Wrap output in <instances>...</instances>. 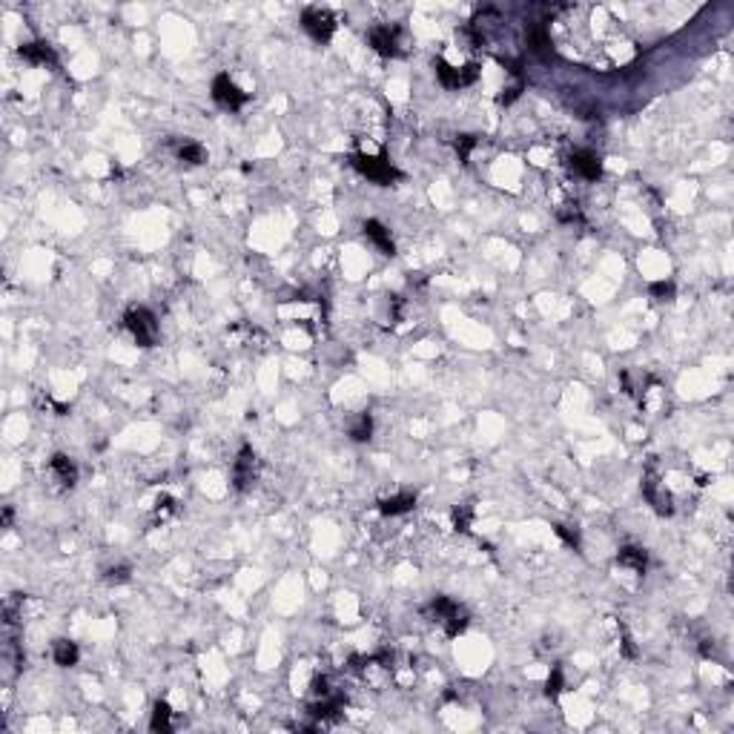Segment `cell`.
<instances>
[{
    "label": "cell",
    "mask_w": 734,
    "mask_h": 734,
    "mask_svg": "<svg viewBox=\"0 0 734 734\" xmlns=\"http://www.w3.org/2000/svg\"><path fill=\"white\" fill-rule=\"evenodd\" d=\"M350 164H353L367 181H373V184H379V187H390L393 181H402V178H405L385 155H364V153H356V155L350 158Z\"/></svg>",
    "instance_id": "1"
},
{
    "label": "cell",
    "mask_w": 734,
    "mask_h": 734,
    "mask_svg": "<svg viewBox=\"0 0 734 734\" xmlns=\"http://www.w3.org/2000/svg\"><path fill=\"white\" fill-rule=\"evenodd\" d=\"M124 327L132 333L138 347H153L158 341V322L146 307H129L124 316Z\"/></svg>",
    "instance_id": "2"
},
{
    "label": "cell",
    "mask_w": 734,
    "mask_h": 734,
    "mask_svg": "<svg viewBox=\"0 0 734 734\" xmlns=\"http://www.w3.org/2000/svg\"><path fill=\"white\" fill-rule=\"evenodd\" d=\"M433 69H436V78L442 81V87H448V89L471 87V84L479 78V66H476V63L454 66V63H448L445 57H433Z\"/></svg>",
    "instance_id": "3"
},
{
    "label": "cell",
    "mask_w": 734,
    "mask_h": 734,
    "mask_svg": "<svg viewBox=\"0 0 734 734\" xmlns=\"http://www.w3.org/2000/svg\"><path fill=\"white\" fill-rule=\"evenodd\" d=\"M212 101L221 106V109H227V112H239V109L250 101V95L241 92V89L230 81L227 72H221V75H215V81H212Z\"/></svg>",
    "instance_id": "4"
},
{
    "label": "cell",
    "mask_w": 734,
    "mask_h": 734,
    "mask_svg": "<svg viewBox=\"0 0 734 734\" xmlns=\"http://www.w3.org/2000/svg\"><path fill=\"white\" fill-rule=\"evenodd\" d=\"M302 26H305V32H307L313 40L327 43V40L333 38V32H336V18H333L330 9L310 6V9H305V15H302Z\"/></svg>",
    "instance_id": "5"
},
{
    "label": "cell",
    "mask_w": 734,
    "mask_h": 734,
    "mask_svg": "<svg viewBox=\"0 0 734 734\" xmlns=\"http://www.w3.org/2000/svg\"><path fill=\"white\" fill-rule=\"evenodd\" d=\"M642 496L648 499V505L659 513V517H672L674 513V502H672V493L659 485V479H657V473L654 471H648L645 473V479H642Z\"/></svg>",
    "instance_id": "6"
},
{
    "label": "cell",
    "mask_w": 734,
    "mask_h": 734,
    "mask_svg": "<svg viewBox=\"0 0 734 734\" xmlns=\"http://www.w3.org/2000/svg\"><path fill=\"white\" fill-rule=\"evenodd\" d=\"M568 167H571L579 178H585V181H600V178H603V161H600V155L591 153V150H574L571 158H568Z\"/></svg>",
    "instance_id": "7"
},
{
    "label": "cell",
    "mask_w": 734,
    "mask_h": 734,
    "mask_svg": "<svg viewBox=\"0 0 734 734\" xmlns=\"http://www.w3.org/2000/svg\"><path fill=\"white\" fill-rule=\"evenodd\" d=\"M367 43L373 46V52L385 55V57H393L399 55V29L396 26H373L367 32Z\"/></svg>",
    "instance_id": "8"
},
{
    "label": "cell",
    "mask_w": 734,
    "mask_h": 734,
    "mask_svg": "<svg viewBox=\"0 0 734 734\" xmlns=\"http://www.w3.org/2000/svg\"><path fill=\"white\" fill-rule=\"evenodd\" d=\"M253 482H256V454H253L250 445H244L236 465H233V485L239 491H247Z\"/></svg>",
    "instance_id": "9"
},
{
    "label": "cell",
    "mask_w": 734,
    "mask_h": 734,
    "mask_svg": "<svg viewBox=\"0 0 734 734\" xmlns=\"http://www.w3.org/2000/svg\"><path fill=\"white\" fill-rule=\"evenodd\" d=\"M361 230H364V236H367V239H371V241L379 247V253H385V256H396L393 236H390V230H388L382 221H376V218H367Z\"/></svg>",
    "instance_id": "10"
},
{
    "label": "cell",
    "mask_w": 734,
    "mask_h": 734,
    "mask_svg": "<svg viewBox=\"0 0 734 734\" xmlns=\"http://www.w3.org/2000/svg\"><path fill=\"white\" fill-rule=\"evenodd\" d=\"M21 57L23 60H29V63H38V66H57V55H55V49L49 46V43H43V40H35V43H23L21 46Z\"/></svg>",
    "instance_id": "11"
},
{
    "label": "cell",
    "mask_w": 734,
    "mask_h": 734,
    "mask_svg": "<svg viewBox=\"0 0 734 734\" xmlns=\"http://www.w3.org/2000/svg\"><path fill=\"white\" fill-rule=\"evenodd\" d=\"M49 471L60 479V485H66V488H72L75 485V479H78V468H75V462H72L66 454H55L52 459H49Z\"/></svg>",
    "instance_id": "12"
},
{
    "label": "cell",
    "mask_w": 734,
    "mask_h": 734,
    "mask_svg": "<svg viewBox=\"0 0 734 734\" xmlns=\"http://www.w3.org/2000/svg\"><path fill=\"white\" fill-rule=\"evenodd\" d=\"M416 508V496L413 493H396V496H388L379 502V510L385 517H399V513H407Z\"/></svg>",
    "instance_id": "13"
},
{
    "label": "cell",
    "mask_w": 734,
    "mask_h": 734,
    "mask_svg": "<svg viewBox=\"0 0 734 734\" xmlns=\"http://www.w3.org/2000/svg\"><path fill=\"white\" fill-rule=\"evenodd\" d=\"M52 657H55V663H57L60 669H69V666L78 663L81 651H78V645L72 642V640H55V642H52Z\"/></svg>",
    "instance_id": "14"
},
{
    "label": "cell",
    "mask_w": 734,
    "mask_h": 734,
    "mask_svg": "<svg viewBox=\"0 0 734 734\" xmlns=\"http://www.w3.org/2000/svg\"><path fill=\"white\" fill-rule=\"evenodd\" d=\"M175 155H178V161H184L190 167H198V164L207 161V150L201 143H195V141H178L175 143Z\"/></svg>",
    "instance_id": "15"
},
{
    "label": "cell",
    "mask_w": 734,
    "mask_h": 734,
    "mask_svg": "<svg viewBox=\"0 0 734 734\" xmlns=\"http://www.w3.org/2000/svg\"><path fill=\"white\" fill-rule=\"evenodd\" d=\"M617 562H620L623 568H631V571L642 574V571H645V565H648V557H645V551H642V548H637V545H625V548L617 554Z\"/></svg>",
    "instance_id": "16"
},
{
    "label": "cell",
    "mask_w": 734,
    "mask_h": 734,
    "mask_svg": "<svg viewBox=\"0 0 734 734\" xmlns=\"http://www.w3.org/2000/svg\"><path fill=\"white\" fill-rule=\"evenodd\" d=\"M459 608H462V606H459V603H454L451 597H433V600H430V606H427V614H430L433 620H439V623H445V620H448V617H454Z\"/></svg>",
    "instance_id": "17"
},
{
    "label": "cell",
    "mask_w": 734,
    "mask_h": 734,
    "mask_svg": "<svg viewBox=\"0 0 734 734\" xmlns=\"http://www.w3.org/2000/svg\"><path fill=\"white\" fill-rule=\"evenodd\" d=\"M150 728H153V731H170V728H172V708H170V703H164V700L155 703Z\"/></svg>",
    "instance_id": "18"
},
{
    "label": "cell",
    "mask_w": 734,
    "mask_h": 734,
    "mask_svg": "<svg viewBox=\"0 0 734 734\" xmlns=\"http://www.w3.org/2000/svg\"><path fill=\"white\" fill-rule=\"evenodd\" d=\"M373 436V416L371 413H361L356 419V424L350 427V439L353 442H367V439Z\"/></svg>",
    "instance_id": "19"
},
{
    "label": "cell",
    "mask_w": 734,
    "mask_h": 734,
    "mask_svg": "<svg viewBox=\"0 0 734 734\" xmlns=\"http://www.w3.org/2000/svg\"><path fill=\"white\" fill-rule=\"evenodd\" d=\"M442 625H445V634H448V637H459V634L468 628V611L459 608V611H456L454 617H448Z\"/></svg>",
    "instance_id": "20"
},
{
    "label": "cell",
    "mask_w": 734,
    "mask_h": 734,
    "mask_svg": "<svg viewBox=\"0 0 734 734\" xmlns=\"http://www.w3.org/2000/svg\"><path fill=\"white\" fill-rule=\"evenodd\" d=\"M648 296L657 302H672L674 299V281H654L648 287Z\"/></svg>",
    "instance_id": "21"
},
{
    "label": "cell",
    "mask_w": 734,
    "mask_h": 734,
    "mask_svg": "<svg viewBox=\"0 0 734 734\" xmlns=\"http://www.w3.org/2000/svg\"><path fill=\"white\" fill-rule=\"evenodd\" d=\"M454 146H456V155H459V161H462V164H468V158H471V150L476 146V135H456Z\"/></svg>",
    "instance_id": "22"
},
{
    "label": "cell",
    "mask_w": 734,
    "mask_h": 734,
    "mask_svg": "<svg viewBox=\"0 0 734 734\" xmlns=\"http://www.w3.org/2000/svg\"><path fill=\"white\" fill-rule=\"evenodd\" d=\"M554 531H557V537L568 545V548H574V551H579V531L576 528H568V525H554Z\"/></svg>",
    "instance_id": "23"
},
{
    "label": "cell",
    "mask_w": 734,
    "mask_h": 734,
    "mask_svg": "<svg viewBox=\"0 0 734 734\" xmlns=\"http://www.w3.org/2000/svg\"><path fill=\"white\" fill-rule=\"evenodd\" d=\"M562 686H565V677H562V672H559V669H554V672L548 674V683H545V694H548L551 700H557V697H559V691H562Z\"/></svg>",
    "instance_id": "24"
},
{
    "label": "cell",
    "mask_w": 734,
    "mask_h": 734,
    "mask_svg": "<svg viewBox=\"0 0 734 734\" xmlns=\"http://www.w3.org/2000/svg\"><path fill=\"white\" fill-rule=\"evenodd\" d=\"M454 525H456V531H462V534L471 531V508H468V505L454 508Z\"/></svg>",
    "instance_id": "25"
},
{
    "label": "cell",
    "mask_w": 734,
    "mask_h": 734,
    "mask_svg": "<svg viewBox=\"0 0 734 734\" xmlns=\"http://www.w3.org/2000/svg\"><path fill=\"white\" fill-rule=\"evenodd\" d=\"M129 576H132V571H129V565H115V568H109L106 571V582L109 585H121V582H129Z\"/></svg>",
    "instance_id": "26"
},
{
    "label": "cell",
    "mask_w": 734,
    "mask_h": 734,
    "mask_svg": "<svg viewBox=\"0 0 734 734\" xmlns=\"http://www.w3.org/2000/svg\"><path fill=\"white\" fill-rule=\"evenodd\" d=\"M172 510H175V499H172V496H167V493H164V496H158V502H155V513H158V517H161V520H167Z\"/></svg>",
    "instance_id": "27"
},
{
    "label": "cell",
    "mask_w": 734,
    "mask_h": 734,
    "mask_svg": "<svg viewBox=\"0 0 734 734\" xmlns=\"http://www.w3.org/2000/svg\"><path fill=\"white\" fill-rule=\"evenodd\" d=\"M522 87H525L522 81H517V84H513V87H508V89H505V95L499 98V104H510V101H517V98L522 95Z\"/></svg>",
    "instance_id": "28"
},
{
    "label": "cell",
    "mask_w": 734,
    "mask_h": 734,
    "mask_svg": "<svg viewBox=\"0 0 734 734\" xmlns=\"http://www.w3.org/2000/svg\"><path fill=\"white\" fill-rule=\"evenodd\" d=\"M623 654H625L628 659H634V657H637V645H634V640H631V634H628V631H623Z\"/></svg>",
    "instance_id": "29"
},
{
    "label": "cell",
    "mask_w": 734,
    "mask_h": 734,
    "mask_svg": "<svg viewBox=\"0 0 734 734\" xmlns=\"http://www.w3.org/2000/svg\"><path fill=\"white\" fill-rule=\"evenodd\" d=\"M12 525V508H4V528Z\"/></svg>",
    "instance_id": "30"
}]
</instances>
